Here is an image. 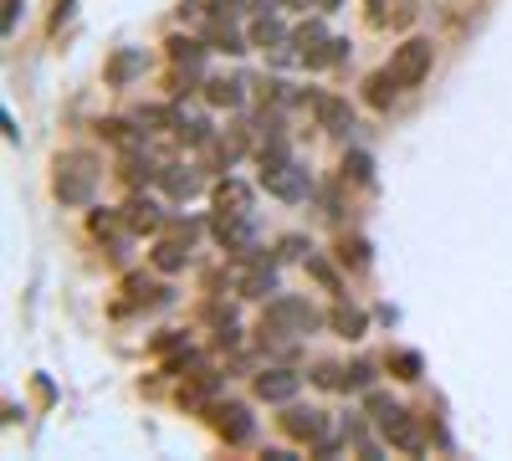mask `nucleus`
Wrapping results in <instances>:
<instances>
[{"label": "nucleus", "mask_w": 512, "mask_h": 461, "mask_svg": "<svg viewBox=\"0 0 512 461\" xmlns=\"http://www.w3.org/2000/svg\"><path fill=\"white\" fill-rule=\"evenodd\" d=\"M98 180H103L98 154H88V149H67V154L57 159L52 190H57V200H62V205H88V200H93V190H98Z\"/></svg>", "instance_id": "f257e3e1"}, {"label": "nucleus", "mask_w": 512, "mask_h": 461, "mask_svg": "<svg viewBox=\"0 0 512 461\" xmlns=\"http://www.w3.org/2000/svg\"><path fill=\"white\" fill-rule=\"evenodd\" d=\"M262 185H267L277 200H308L313 175H308L282 144H272V149H262Z\"/></svg>", "instance_id": "f03ea898"}, {"label": "nucleus", "mask_w": 512, "mask_h": 461, "mask_svg": "<svg viewBox=\"0 0 512 461\" xmlns=\"http://www.w3.org/2000/svg\"><path fill=\"white\" fill-rule=\"evenodd\" d=\"M369 415H374V426L384 431V441L390 446H400V451H425V431H420V421L410 410H400L390 395H369Z\"/></svg>", "instance_id": "7ed1b4c3"}, {"label": "nucleus", "mask_w": 512, "mask_h": 461, "mask_svg": "<svg viewBox=\"0 0 512 461\" xmlns=\"http://www.w3.org/2000/svg\"><path fill=\"white\" fill-rule=\"evenodd\" d=\"M323 318L308 298H272L267 303V318H262V333H282V339H303V333H313Z\"/></svg>", "instance_id": "20e7f679"}, {"label": "nucleus", "mask_w": 512, "mask_h": 461, "mask_svg": "<svg viewBox=\"0 0 512 461\" xmlns=\"http://www.w3.org/2000/svg\"><path fill=\"white\" fill-rule=\"evenodd\" d=\"M431 62H436V47L425 36H410V41H400V47H395V57H390V67H384V72H390L395 88L405 93V88H420L425 72H431Z\"/></svg>", "instance_id": "39448f33"}, {"label": "nucleus", "mask_w": 512, "mask_h": 461, "mask_svg": "<svg viewBox=\"0 0 512 461\" xmlns=\"http://www.w3.org/2000/svg\"><path fill=\"white\" fill-rule=\"evenodd\" d=\"M282 426H287V436L308 441V446H323V441H328V415H323V410H303V405H292V410L282 415Z\"/></svg>", "instance_id": "423d86ee"}, {"label": "nucleus", "mask_w": 512, "mask_h": 461, "mask_svg": "<svg viewBox=\"0 0 512 461\" xmlns=\"http://www.w3.org/2000/svg\"><path fill=\"white\" fill-rule=\"evenodd\" d=\"M190 241H195V226H180L175 236H164V241L154 246L149 262H154L159 272H180V267L190 262Z\"/></svg>", "instance_id": "0eeeda50"}, {"label": "nucleus", "mask_w": 512, "mask_h": 461, "mask_svg": "<svg viewBox=\"0 0 512 461\" xmlns=\"http://www.w3.org/2000/svg\"><path fill=\"white\" fill-rule=\"evenodd\" d=\"M210 231H216V241H221L226 251H236V257H246V251L256 246L251 216H221V211H216V226H210Z\"/></svg>", "instance_id": "6e6552de"}, {"label": "nucleus", "mask_w": 512, "mask_h": 461, "mask_svg": "<svg viewBox=\"0 0 512 461\" xmlns=\"http://www.w3.org/2000/svg\"><path fill=\"white\" fill-rule=\"evenodd\" d=\"M313 113H318V129H328V134H349L354 129V108L344 98H313Z\"/></svg>", "instance_id": "1a4fd4ad"}, {"label": "nucleus", "mask_w": 512, "mask_h": 461, "mask_svg": "<svg viewBox=\"0 0 512 461\" xmlns=\"http://www.w3.org/2000/svg\"><path fill=\"white\" fill-rule=\"evenodd\" d=\"M256 395L272 400V405H287V400L297 395V374H287V369H267V374H256Z\"/></svg>", "instance_id": "9d476101"}, {"label": "nucleus", "mask_w": 512, "mask_h": 461, "mask_svg": "<svg viewBox=\"0 0 512 461\" xmlns=\"http://www.w3.org/2000/svg\"><path fill=\"white\" fill-rule=\"evenodd\" d=\"M216 211L221 216H251V185L246 180H221L216 185Z\"/></svg>", "instance_id": "9b49d317"}, {"label": "nucleus", "mask_w": 512, "mask_h": 461, "mask_svg": "<svg viewBox=\"0 0 512 461\" xmlns=\"http://www.w3.org/2000/svg\"><path fill=\"white\" fill-rule=\"evenodd\" d=\"M216 431H221L231 446L251 441V415H246V405H221V410H216Z\"/></svg>", "instance_id": "f8f14e48"}, {"label": "nucleus", "mask_w": 512, "mask_h": 461, "mask_svg": "<svg viewBox=\"0 0 512 461\" xmlns=\"http://www.w3.org/2000/svg\"><path fill=\"white\" fill-rule=\"evenodd\" d=\"M236 287L246 292V298H262V292H272V287H277V277H272V262L241 267V272H236Z\"/></svg>", "instance_id": "ddd939ff"}, {"label": "nucleus", "mask_w": 512, "mask_h": 461, "mask_svg": "<svg viewBox=\"0 0 512 461\" xmlns=\"http://www.w3.org/2000/svg\"><path fill=\"white\" fill-rule=\"evenodd\" d=\"M159 175H164V190L175 195V200L200 195V170H180V164H169V170H159Z\"/></svg>", "instance_id": "4468645a"}, {"label": "nucleus", "mask_w": 512, "mask_h": 461, "mask_svg": "<svg viewBox=\"0 0 512 461\" xmlns=\"http://www.w3.org/2000/svg\"><path fill=\"white\" fill-rule=\"evenodd\" d=\"M123 221L134 226V236H139V231H159L164 216H159V205H154V200H128V205H123Z\"/></svg>", "instance_id": "2eb2a0df"}, {"label": "nucleus", "mask_w": 512, "mask_h": 461, "mask_svg": "<svg viewBox=\"0 0 512 461\" xmlns=\"http://www.w3.org/2000/svg\"><path fill=\"white\" fill-rule=\"evenodd\" d=\"M328 323L344 333V339H359V333L369 328V318H364V308H354V303H338L333 313H328Z\"/></svg>", "instance_id": "dca6fc26"}, {"label": "nucleus", "mask_w": 512, "mask_h": 461, "mask_svg": "<svg viewBox=\"0 0 512 461\" xmlns=\"http://www.w3.org/2000/svg\"><path fill=\"white\" fill-rule=\"evenodd\" d=\"M364 88H369V103H374V108H390V103H395V93H400L390 72H374V77L364 82Z\"/></svg>", "instance_id": "f3484780"}, {"label": "nucleus", "mask_w": 512, "mask_h": 461, "mask_svg": "<svg viewBox=\"0 0 512 461\" xmlns=\"http://www.w3.org/2000/svg\"><path fill=\"white\" fill-rule=\"evenodd\" d=\"M205 98L216 103V108H236V103H241V82H226V77H216V82H205Z\"/></svg>", "instance_id": "a211bd4d"}, {"label": "nucleus", "mask_w": 512, "mask_h": 461, "mask_svg": "<svg viewBox=\"0 0 512 461\" xmlns=\"http://www.w3.org/2000/svg\"><path fill=\"white\" fill-rule=\"evenodd\" d=\"M292 41H297V47H303V62H308V57H313L318 47H328V31H323L318 21H308V26H297V31H292Z\"/></svg>", "instance_id": "6ab92c4d"}, {"label": "nucleus", "mask_w": 512, "mask_h": 461, "mask_svg": "<svg viewBox=\"0 0 512 461\" xmlns=\"http://www.w3.org/2000/svg\"><path fill=\"white\" fill-rule=\"evenodd\" d=\"M169 57H175L180 67H200V57H205V47H200V41H195V36H175V41H169Z\"/></svg>", "instance_id": "aec40b11"}, {"label": "nucleus", "mask_w": 512, "mask_h": 461, "mask_svg": "<svg viewBox=\"0 0 512 461\" xmlns=\"http://www.w3.org/2000/svg\"><path fill=\"white\" fill-rule=\"evenodd\" d=\"M139 67H144V57H139V52H118V57H113V67H108V82H113V88H123V82L134 77Z\"/></svg>", "instance_id": "412c9836"}, {"label": "nucleus", "mask_w": 512, "mask_h": 461, "mask_svg": "<svg viewBox=\"0 0 512 461\" xmlns=\"http://www.w3.org/2000/svg\"><path fill=\"white\" fill-rule=\"evenodd\" d=\"M344 57H349V41L328 36V47H318V52L308 57V67H333V62H344Z\"/></svg>", "instance_id": "4be33fe9"}, {"label": "nucleus", "mask_w": 512, "mask_h": 461, "mask_svg": "<svg viewBox=\"0 0 512 461\" xmlns=\"http://www.w3.org/2000/svg\"><path fill=\"white\" fill-rule=\"evenodd\" d=\"M344 180L369 185V180H374V159H369V154H349V159H344Z\"/></svg>", "instance_id": "5701e85b"}, {"label": "nucleus", "mask_w": 512, "mask_h": 461, "mask_svg": "<svg viewBox=\"0 0 512 461\" xmlns=\"http://www.w3.org/2000/svg\"><path fill=\"white\" fill-rule=\"evenodd\" d=\"M277 41H282V26L272 16H262V21L251 26V47H277Z\"/></svg>", "instance_id": "b1692460"}, {"label": "nucleus", "mask_w": 512, "mask_h": 461, "mask_svg": "<svg viewBox=\"0 0 512 461\" xmlns=\"http://www.w3.org/2000/svg\"><path fill=\"white\" fill-rule=\"evenodd\" d=\"M390 369L400 374V380H420V354L400 349V354H390Z\"/></svg>", "instance_id": "393cba45"}, {"label": "nucleus", "mask_w": 512, "mask_h": 461, "mask_svg": "<svg viewBox=\"0 0 512 461\" xmlns=\"http://www.w3.org/2000/svg\"><path fill=\"white\" fill-rule=\"evenodd\" d=\"M369 380H374V364H349L344 369V390H369Z\"/></svg>", "instance_id": "a878e982"}, {"label": "nucleus", "mask_w": 512, "mask_h": 461, "mask_svg": "<svg viewBox=\"0 0 512 461\" xmlns=\"http://www.w3.org/2000/svg\"><path fill=\"white\" fill-rule=\"evenodd\" d=\"M308 272H313V277H318V282H323L328 292H338V272H333V267H328L323 257H313V251H308Z\"/></svg>", "instance_id": "bb28decb"}, {"label": "nucleus", "mask_w": 512, "mask_h": 461, "mask_svg": "<svg viewBox=\"0 0 512 461\" xmlns=\"http://www.w3.org/2000/svg\"><path fill=\"white\" fill-rule=\"evenodd\" d=\"M338 257H344V262H354V267H364V262H369V246L354 236V241H344V251H338Z\"/></svg>", "instance_id": "cd10ccee"}, {"label": "nucleus", "mask_w": 512, "mask_h": 461, "mask_svg": "<svg viewBox=\"0 0 512 461\" xmlns=\"http://www.w3.org/2000/svg\"><path fill=\"white\" fill-rule=\"evenodd\" d=\"M6 6H11V11H6V31H11V26H16V16H21V0H6Z\"/></svg>", "instance_id": "c85d7f7f"}, {"label": "nucleus", "mask_w": 512, "mask_h": 461, "mask_svg": "<svg viewBox=\"0 0 512 461\" xmlns=\"http://www.w3.org/2000/svg\"><path fill=\"white\" fill-rule=\"evenodd\" d=\"M369 6H374V21H384V11H379V6H384V0H369Z\"/></svg>", "instance_id": "c756f323"}]
</instances>
